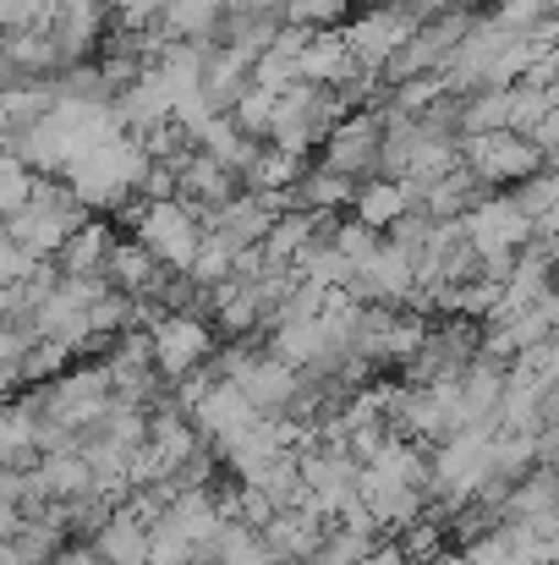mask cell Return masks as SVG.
<instances>
[{
    "label": "cell",
    "instance_id": "obj_28",
    "mask_svg": "<svg viewBox=\"0 0 559 565\" xmlns=\"http://www.w3.org/2000/svg\"><path fill=\"white\" fill-rule=\"evenodd\" d=\"M357 188L346 182V177H335L330 166H319V171H302L297 177V188L286 192V209H308V214H319V209H341V203H352Z\"/></svg>",
    "mask_w": 559,
    "mask_h": 565
},
{
    "label": "cell",
    "instance_id": "obj_16",
    "mask_svg": "<svg viewBox=\"0 0 559 565\" xmlns=\"http://www.w3.org/2000/svg\"><path fill=\"white\" fill-rule=\"evenodd\" d=\"M555 384L544 374H533L527 363L505 374V395H499V428L505 434H544V406H549Z\"/></svg>",
    "mask_w": 559,
    "mask_h": 565
},
{
    "label": "cell",
    "instance_id": "obj_14",
    "mask_svg": "<svg viewBox=\"0 0 559 565\" xmlns=\"http://www.w3.org/2000/svg\"><path fill=\"white\" fill-rule=\"evenodd\" d=\"M264 412L236 390V384H225V379H208V390L192 401V423H197V434L219 450V445H230L241 428H252Z\"/></svg>",
    "mask_w": 559,
    "mask_h": 565
},
{
    "label": "cell",
    "instance_id": "obj_4",
    "mask_svg": "<svg viewBox=\"0 0 559 565\" xmlns=\"http://www.w3.org/2000/svg\"><path fill=\"white\" fill-rule=\"evenodd\" d=\"M341 94L335 88H313V83H291L280 99H275V127H269V149H286V154H308L313 143H324L335 127H341Z\"/></svg>",
    "mask_w": 559,
    "mask_h": 565
},
{
    "label": "cell",
    "instance_id": "obj_21",
    "mask_svg": "<svg viewBox=\"0 0 559 565\" xmlns=\"http://www.w3.org/2000/svg\"><path fill=\"white\" fill-rule=\"evenodd\" d=\"M330 522L308 505H291V511H275V522L264 527V544L275 550V561H313L319 544H324Z\"/></svg>",
    "mask_w": 559,
    "mask_h": 565
},
{
    "label": "cell",
    "instance_id": "obj_33",
    "mask_svg": "<svg viewBox=\"0 0 559 565\" xmlns=\"http://www.w3.org/2000/svg\"><path fill=\"white\" fill-rule=\"evenodd\" d=\"M373 550V533H352V527H330L313 565H363V555Z\"/></svg>",
    "mask_w": 559,
    "mask_h": 565
},
{
    "label": "cell",
    "instance_id": "obj_32",
    "mask_svg": "<svg viewBox=\"0 0 559 565\" xmlns=\"http://www.w3.org/2000/svg\"><path fill=\"white\" fill-rule=\"evenodd\" d=\"M330 242H335V253H341V258L352 264V275H357L373 253H378V242H384V236H378V231H368L363 220H341V225L330 231Z\"/></svg>",
    "mask_w": 559,
    "mask_h": 565
},
{
    "label": "cell",
    "instance_id": "obj_37",
    "mask_svg": "<svg viewBox=\"0 0 559 565\" xmlns=\"http://www.w3.org/2000/svg\"><path fill=\"white\" fill-rule=\"evenodd\" d=\"M341 11H346L341 0H280V17H286L291 28H308V33H324Z\"/></svg>",
    "mask_w": 559,
    "mask_h": 565
},
{
    "label": "cell",
    "instance_id": "obj_11",
    "mask_svg": "<svg viewBox=\"0 0 559 565\" xmlns=\"http://www.w3.org/2000/svg\"><path fill=\"white\" fill-rule=\"evenodd\" d=\"M149 341H154V369L165 379L197 374L214 358V335H208V324L197 313H154Z\"/></svg>",
    "mask_w": 559,
    "mask_h": 565
},
{
    "label": "cell",
    "instance_id": "obj_26",
    "mask_svg": "<svg viewBox=\"0 0 559 565\" xmlns=\"http://www.w3.org/2000/svg\"><path fill=\"white\" fill-rule=\"evenodd\" d=\"M352 203H357V220H363L368 231H378V236H384L395 220L411 214V192L400 188V182H389V177H373L368 188H357Z\"/></svg>",
    "mask_w": 559,
    "mask_h": 565
},
{
    "label": "cell",
    "instance_id": "obj_17",
    "mask_svg": "<svg viewBox=\"0 0 559 565\" xmlns=\"http://www.w3.org/2000/svg\"><path fill=\"white\" fill-rule=\"evenodd\" d=\"M149 527H154V522H149L143 511L121 505V511H110V522L88 539V550L105 565H149V555H154V533H149Z\"/></svg>",
    "mask_w": 559,
    "mask_h": 565
},
{
    "label": "cell",
    "instance_id": "obj_43",
    "mask_svg": "<svg viewBox=\"0 0 559 565\" xmlns=\"http://www.w3.org/2000/svg\"><path fill=\"white\" fill-rule=\"evenodd\" d=\"M363 565H411V555H406V544H373Z\"/></svg>",
    "mask_w": 559,
    "mask_h": 565
},
{
    "label": "cell",
    "instance_id": "obj_27",
    "mask_svg": "<svg viewBox=\"0 0 559 565\" xmlns=\"http://www.w3.org/2000/svg\"><path fill=\"white\" fill-rule=\"evenodd\" d=\"M110 247H116V236H110L99 220H88V225L55 253V269H61V275H105Z\"/></svg>",
    "mask_w": 559,
    "mask_h": 565
},
{
    "label": "cell",
    "instance_id": "obj_6",
    "mask_svg": "<svg viewBox=\"0 0 559 565\" xmlns=\"http://www.w3.org/2000/svg\"><path fill=\"white\" fill-rule=\"evenodd\" d=\"M494 428H461L450 434L433 461H428V489L444 500V505H466L483 483H488V467H494Z\"/></svg>",
    "mask_w": 559,
    "mask_h": 565
},
{
    "label": "cell",
    "instance_id": "obj_3",
    "mask_svg": "<svg viewBox=\"0 0 559 565\" xmlns=\"http://www.w3.org/2000/svg\"><path fill=\"white\" fill-rule=\"evenodd\" d=\"M83 225H88V209L72 198V188L39 177V182H33V198H28V209L6 220V236H11L22 253H33V258H55Z\"/></svg>",
    "mask_w": 559,
    "mask_h": 565
},
{
    "label": "cell",
    "instance_id": "obj_18",
    "mask_svg": "<svg viewBox=\"0 0 559 565\" xmlns=\"http://www.w3.org/2000/svg\"><path fill=\"white\" fill-rule=\"evenodd\" d=\"M105 280H110V291L143 302V297H160L171 275H165V264H160L143 242H116V247H110V264H105Z\"/></svg>",
    "mask_w": 559,
    "mask_h": 565
},
{
    "label": "cell",
    "instance_id": "obj_30",
    "mask_svg": "<svg viewBox=\"0 0 559 565\" xmlns=\"http://www.w3.org/2000/svg\"><path fill=\"white\" fill-rule=\"evenodd\" d=\"M275 99H280V94H269V88L252 83V88L236 99V110H230L236 132H247V138H269V127H275Z\"/></svg>",
    "mask_w": 559,
    "mask_h": 565
},
{
    "label": "cell",
    "instance_id": "obj_10",
    "mask_svg": "<svg viewBox=\"0 0 559 565\" xmlns=\"http://www.w3.org/2000/svg\"><path fill=\"white\" fill-rule=\"evenodd\" d=\"M461 166L483 182V188H505V182H527L544 171V154L533 138L516 132H488V138H461Z\"/></svg>",
    "mask_w": 559,
    "mask_h": 565
},
{
    "label": "cell",
    "instance_id": "obj_47",
    "mask_svg": "<svg viewBox=\"0 0 559 565\" xmlns=\"http://www.w3.org/2000/svg\"><path fill=\"white\" fill-rule=\"evenodd\" d=\"M44 6H61V0H44Z\"/></svg>",
    "mask_w": 559,
    "mask_h": 565
},
{
    "label": "cell",
    "instance_id": "obj_41",
    "mask_svg": "<svg viewBox=\"0 0 559 565\" xmlns=\"http://www.w3.org/2000/svg\"><path fill=\"white\" fill-rule=\"evenodd\" d=\"M22 522H28V516H22V505H17V500H11V494L0 489V544H6V539H11V533H17Z\"/></svg>",
    "mask_w": 559,
    "mask_h": 565
},
{
    "label": "cell",
    "instance_id": "obj_35",
    "mask_svg": "<svg viewBox=\"0 0 559 565\" xmlns=\"http://www.w3.org/2000/svg\"><path fill=\"white\" fill-rule=\"evenodd\" d=\"M33 182H39V177H33L22 160H11V154L0 160V220H11V214H22V209H28Z\"/></svg>",
    "mask_w": 559,
    "mask_h": 565
},
{
    "label": "cell",
    "instance_id": "obj_44",
    "mask_svg": "<svg viewBox=\"0 0 559 565\" xmlns=\"http://www.w3.org/2000/svg\"><path fill=\"white\" fill-rule=\"evenodd\" d=\"M50 565H105V561H99L88 544H72V550H61V555H55Z\"/></svg>",
    "mask_w": 559,
    "mask_h": 565
},
{
    "label": "cell",
    "instance_id": "obj_38",
    "mask_svg": "<svg viewBox=\"0 0 559 565\" xmlns=\"http://www.w3.org/2000/svg\"><path fill=\"white\" fill-rule=\"evenodd\" d=\"M50 6L44 0H0V33H33L44 28Z\"/></svg>",
    "mask_w": 559,
    "mask_h": 565
},
{
    "label": "cell",
    "instance_id": "obj_5",
    "mask_svg": "<svg viewBox=\"0 0 559 565\" xmlns=\"http://www.w3.org/2000/svg\"><path fill=\"white\" fill-rule=\"evenodd\" d=\"M28 401L39 406L44 423H61V428H72V434H88V428H99V423L116 412V406H110V374H105V369H72V374L50 379V384H33Z\"/></svg>",
    "mask_w": 559,
    "mask_h": 565
},
{
    "label": "cell",
    "instance_id": "obj_22",
    "mask_svg": "<svg viewBox=\"0 0 559 565\" xmlns=\"http://www.w3.org/2000/svg\"><path fill=\"white\" fill-rule=\"evenodd\" d=\"M357 72L352 50H346V33L341 28H324L308 39V50L297 55V83H313V88H341L346 77Z\"/></svg>",
    "mask_w": 559,
    "mask_h": 565
},
{
    "label": "cell",
    "instance_id": "obj_39",
    "mask_svg": "<svg viewBox=\"0 0 559 565\" xmlns=\"http://www.w3.org/2000/svg\"><path fill=\"white\" fill-rule=\"evenodd\" d=\"M455 565H510V550H505V533L494 527V533L472 539V544H466V555H461Z\"/></svg>",
    "mask_w": 559,
    "mask_h": 565
},
{
    "label": "cell",
    "instance_id": "obj_34",
    "mask_svg": "<svg viewBox=\"0 0 559 565\" xmlns=\"http://www.w3.org/2000/svg\"><path fill=\"white\" fill-rule=\"evenodd\" d=\"M510 198H516V203H522V209H527V214L544 225V220L559 209V171H549V166H544L538 177H527V182L510 192Z\"/></svg>",
    "mask_w": 559,
    "mask_h": 565
},
{
    "label": "cell",
    "instance_id": "obj_42",
    "mask_svg": "<svg viewBox=\"0 0 559 565\" xmlns=\"http://www.w3.org/2000/svg\"><path fill=\"white\" fill-rule=\"evenodd\" d=\"M230 17H280V0H225Z\"/></svg>",
    "mask_w": 559,
    "mask_h": 565
},
{
    "label": "cell",
    "instance_id": "obj_36",
    "mask_svg": "<svg viewBox=\"0 0 559 565\" xmlns=\"http://www.w3.org/2000/svg\"><path fill=\"white\" fill-rule=\"evenodd\" d=\"M33 330H22V324H0V390L6 384H22V363H28V352H33Z\"/></svg>",
    "mask_w": 559,
    "mask_h": 565
},
{
    "label": "cell",
    "instance_id": "obj_15",
    "mask_svg": "<svg viewBox=\"0 0 559 565\" xmlns=\"http://www.w3.org/2000/svg\"><path fill=\"white\" fill-rule=\"evenodd\" d=\"M105 28H110V0H61L44 17V33L55 39L66 66H77V55H88L105 39Z\"/></svg>",
    "mask_w": 559,
    "mask_h": 565
},
{
    "label": "cell",
    "instance_id": "obj_1",
    "mask_svg": "<svg viewBox=\"0 0 559 565\" xmlns=\"http://www.w3.org/2000/svg\"><path fill=\"white\" fill-rule=\"evenodd\" d=\"M149 154H143V143L138 138H110V143H99V149H88L72 171H66V188L72 198L94 214H116V209H127V198L143 188V177H149Z\"/></svg>",
    "mask_w": 559,
    "mask_h": 565
},
{
    "label": "cell",
    "instance_id": "obj_9",
    "mask_svg": "<svg viewBox=\"0 0 559 565\" xmlns=\"http://www.w3.org/2000/svg\"><path fill=\"white\" fill-rule=\"evenodd\" d=\"M417 28H422V11H411V6H400V0H384V6L363 11L357 22H346L341 33H346V50H352V61H357L363 72H384V61H389Z\"/></svg>",
    "mask_w": 559,
    "mask_h": 565
},
{
    "label": "cell",
    "instance_id": "obj_24",
    "mask_svg": "<svg viewBox=\"0 0 559 565\" xmlns=\"http://www.w3.org/2000/svg\"><path fill=\"white\" fill-rule=\"evenodd\" d=\"M225 22V0H171L160 11V28L182 44H208Z\"/></svg>",
    "mask_w": 559,
    "mask_h": 565
},
{
    "label": "cell",
    "instance_id": "obj_2",
    "mask_svg": "<svg viewBox=\"0 0 559 565\" xmlns=\"http://www.w3.org/2000/svg\"><path fill=\"white\" fill-rule=\"evenodd\" d=\"M466 242L472 253L483 258V280L505 286V275L516 269V258L538 242V220L505 192V198H483L472 214H466Z\"/></svg>",
    "mask_w": 559,
    "mask_h": 565
},
{
    "label": "cell",
    "instance_id": "obj_40",
    "mask_svg": "<svg viewBox=\"0 0 559 565\" xmlns=\"http://www.w3.org/2000/svg\"><path fill=\"white\" fill-rule=\"evenodd\" d=\"M533 143H538V154H544V160L555 166V160H559V105L549 110V116H544V127L533 132Z\"/></svg>",
    "mask_w": 559,
    "mask_h": 565
},
{
    "label": "cell",
    "instance_id": "obj_45",
    "mask_svg": "<svg viewBox=\"0 0 559 565\" xmlns=\"http://www.w3.org/2000/svg\"><path fill=\"white\" fill-rule=\"evenodd\" d=\"M538 231H544V236H555V242H559V209L549 214V220H544V225H538Z\"/></svg>",
    "mask_w": 559,
    "mask_h": 565
},
{
    "label": "cell",
    "instance_id": "obj_7",
    "mask_svg": "<svg viewBox=\"0 0 559 565\" xmlns=\"http://www.w3.org/2000/svg\"><path fill=\"white\" fill-rule=\"evenodd\" d=\"M219 379L236 384L264 417H291L297 395H302V374L291 363H280L275 352H225L219 358Z\"/></svg>",
    "mask_w": 559,
    "mask_h": 565
},
{
    "label": "cell",
    "instance_id": "obj_29",
    "mask_svg": "<svg viewBox=\"0 0 559 565\" xmlns=\"http://www.w3.org/2000/svg\"><path fill=\"white\" fill-rule=\"evenodd\" d=\"M214 565H280V561H275V550L264 544L258 527H241V522L225 516V527L214 539Z\"/></svg>",
    "mask_w": 559,
    "mask_h": 565
},
{
    "label": "cell",
    "instance_id": "obj_23",
    "mask_svg": "<svg viewBox=\"0 0 559 565\" xmlns=\"http://www.w3.org/2000/svg\"><path fill=\"white\" fill-rule=\"evenodd\" d=\"M197 154H208V160H214L219 171H230V177L241 182V177L252 171V160H258L264 149H258V138L236 132V121H230V116H214V121H208V127L197 132Z\"/></svg>",
    "mask_w": 559,
    "mask_h": 565
},
{
    "label": "cell",
    "instance_id": "obj_31",
    "mask_svg": "<svg viewBox=\"0 0 559 565\" xmlns=\"http://www.w3.org/2000/svg\"><path fill=\"white\" fill-rule=\"evenodd\" d=\"M439 99H450V88H444V77L433 72V77H411V83H400L395 88V116H428Z\"/></svg>",
    "mask_w": 559,
    "mask_h": 565
},
{
    "label": "cell",
    "instance_id": "obj_13",
    "mask_svg": "<svg viewBox=\"0 0 559 565\" xmlns=\"http://www.w3.org/2000/svg\"><path fill=\"white\" fill-rule=\"evenodd\" d=\"M324 166L346 182H368L384 166V116H346L324 138Z\"/></svg>",
    "mask_w": 559,
    "mask_h": 565
},
{
    "label": "cell",
    "instance_id": "obj_46",
    "mask_svg": "<svg viewBox=\"0 0 559 565\" xmlns=\"http://www.w3.org/2000/svg\"><path fill=\"white\" fill-rule=\"evenodd\" d=\"M341 6H363V0H341Z\"/></svg>",
    "mask_w": 559,
    "mask_h": 565
},
{
    "label": "cell",
    "instance_id": "obj_20",
    "mask_svg": "<svg viewBox=\"0 0 559 565\" xmlns=\"http://www.w3.org/2000/svg\"><path fill=\"white\" fill-rule=\"evenodd\" d=\"M176 198H182L186 209L203 220V214H214L219 203H230V198H236V177H230V171H219L208 154H197V149H192L182 166H176Z\"/></svg>",
    "mask_w": 559,
    "mask_h": 565
},
{
    "label": "cell",
    "instance_id": "obj_12",
    "mask_svg": "<svg viewBox=\"0 0 559 565\" xmlns=\"http://www.w3.org/2000/svg\"><path fill=\"white\" fill-rule=\"evenodd\" d=\"M286 209V198H258V192H236L230 203H219L214 214H203V236H214L230 253H252L264 247L275 214Z\"/></svg>",
    "mask_w": 559,
    "mask_h": 565
},
{
    "label": "cell",
    "instance_id": "obj_19",
    "mask_svg": "<svg viewBox=\"0 0 559 565\" xmlns=\"http://www.w3.org/2000/svg\"><path fill=\"white\" fill-rule=\"evenodd\" d=\"M39 434H44V417H39V406L28 395L22 401H0V472L39 467Z\"/></svg>",
    "mask_w": 559,
    "mask_h": 565
},
{
    "label": "cell",
    "instance_id": "obj_8",
    "mask_svg": "<svg viewBox=\"0 0 559 565\" xmlns=\"http://www.w3.org/2000/svg\"><path fill=\"white\" fill-rule=\"evenodd\" d=\"M132 242H143L165 269L186 275L192 258H197V247H203V220L186 209L182 198H165V203H149V209L138 214V236H132Z\"/></svg>",
    "mask_w": 559,
    "mask_h": 565
},
{
    "label": "cell",
    "instance_id": "obj_25",
    "mask_svg": "<svg viewBox=\"0 0 559 565\" xmlns=\"http://www.w3.org/2000/svg\"><path fill=\"white\" fill-rule=\"evenodd\" d=\"M488 22H494V28H505L510 39H555L559 44L555 0H494Z\"/></svg>",
    "mask_w": 559,
    "mask_h": 565
}]
</instances>
